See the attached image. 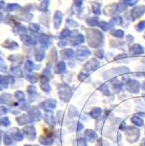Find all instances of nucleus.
<instances>
[{"label":"nucleus","mask_w":145,"mask_h":146,"mask_svg":"<svg viewBox=\"0 0 145 146\" xmlns=\"http://www.w3.org/2000/svg\"><path fill=\"white\" fill-rule=\"evenodd\" d=\"M128 87L127 88V89L129 92L132 93H138L139 92V82L136 81H134V80H131V81L128 82Z\"/></svg>","instance_id":"4"},{"label":"nucleus","mask_w":145,"mask_h":146,"mask_svg":"<svg viewBox=\"0 0 145 146\" xmlns=\"http://www.w3.org/2000/svg\"><path fill=\"white\" fill-rule=\"evenodd\" d=\"M96 146H110L109 143L107 140H104L102 138H100L97 140V143Z\"/></svg>","instance_id":"8"},{"label":"nucleus","mask_w":145,"mask_h":146,"mask_svg":"<svg viewBox=\"0 0 145 146\" xmlns=\"http://www.w3.org/2000/svg\"><path fill=\"white\" fill-rule=\"evenodd\" d=\"M83 129H84V125L80 122L71 121V122L68 123V129L70 132H73V131L81 132Z\"/></svg>","instance_id":"2"},{"label":"nucleus","mask_w":145,"mask_h":146,"mask_svg":"<svg viewBox=\"0 0 145 146\" xmlns=\"http://www.w3.org/2000/svg\"><path fill=\"white\" fill-rule=\"evenodd\" d=\"M125 131V137L126 140L130 143H135L138 141L140 137V130L134 126H128L124 130Z\"/></svg>","instance_id":"1"},{"label":"nucleus","mask_w":145,"mask_h":146,"mask_svg":"<svg viewBox=\"0 0 145 146\" xmlns=\"http://www.w3.org/2000/svg\"><path fill=\"white\" fill-rule=\"evenodd\" d=\"M101 115V110L98 107H95L90 112H89V116H91L92 118H95V119H97L99 118L100 116Z\"/></svg>","instance_id":"6"},{"label":"nucleus","mask_w":145,"mask_h":146,"mask_svg":"<svg viewBox=\"0 0 145 146\" xmlns=\"http://www.w3.org/2000/svg\"><path fill=\"white\" fill-rule=\"evenodd\" d=\"M84 137H85V139L87 141V142H90V143H94L95 141H97V133L95 131L92 130V129H87L85 130V133H84Z\"/></svg>","instance_id":"3"},{"label":"nucleus","mask_w":145,"mask_h":146,"mask_svg":"<svg viewBox=\"0 0 145 146\" xmlns=\"http://www.w3.org/2000/svg\"><path fill=\"white\" fill-rule=\"evenodd\" d=\"M130 121L134 125H136L137 127H142L143 126V120L140 116H138V115H133L130 118Z\"/></svg>","instance_id":"5"},{"label":"nucleus","mask_w":145,"mask_h":146,"mask_svg":"<svg viewBox=\"0 0 145 146\" xmlns=\"http://www.w3.org/2000/svg\"><path fill=\"white\" fill-rule=\"evenodd\" d=\"M68 114L69 118H74V117H77L79 115V111L75 107H73V106H70L69 109H68Z\"/></svg>","instance_id":"7"},{"label":"nucleus","mask_w":145,"mask_h":146,"mask_svg":"<svg viewBox=\"0 0 145 146\" xmlns=\"http://www.w3.org/2000/svg\"><path fill=\"white\" fill-rule=\"evenodd\" d=\"M75 146H87V140L85 138H79V139H77Z\"/></svg>","instance_id":"9"}]
</instances>
